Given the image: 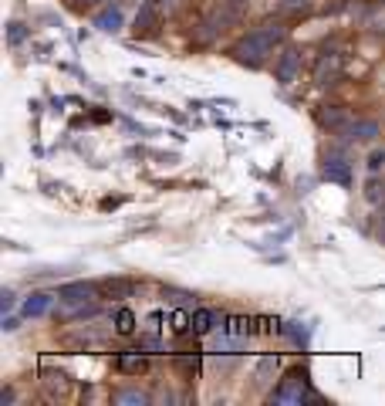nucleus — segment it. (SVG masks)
<instances>
[{
  "label": "nucleus",
  "instance_id": "1",
  "mask_svg": "<svg viewBox=\"0 0 385 406\" xmlns=\"http://www.w3.org/2000/svg\"><path fill=\"white\" fill-rule=\"evenodd\" d=\"M284 38H288V27H284V24H264V27L251 31L247 38L237 41L230 55L240 61V65L260 68V65H264V58H267L270 51H274V44H281Z\"/></svg>",
  "mask_w": 385,
  "mask_h": 406
},
{
  "label": "nucleus",
  "instance_id": "2",
  "mask_svg": "<svg viewBox=\"0 0 385 406\" xmlns=\"http://www.w3.org/2000/svg\"><path fill=\"white\" fill-rule=\"evenodd\" d=\"M274 403L281 406H301L304 400H318V393H311L308 389V379H304V372H294V376H288L281 386L274 389V396H270Z\"/></svg>",
  "mask_w": 385,
  "mask_h": 406
},
{
  "label": "nucleus",
  "instance_id": "3",
  "mask_svg": "<svg viewBox=\"0 0 385 406\" xmlns=\"http://www.w3.org/2000/svg\"><path fill=\"white\" fill-rule=\"evenodd\" d=\"M375 135H379V122H372V119H358V122L342 126V139L345 142H372Z\"/></svg>",
  "mask_w": 385,
  "mask_h": 406
},
{
  "label": "nucleus",
  "instance_id": "4",
  "mask_svg": "<svg viewBox=\"0 0 385 406\" xmlns=\"http://www.w3.org/2000/svg\"><path fill=\"white\" fill-rule=\"evenodd\" d=\"M277 81L281 85H290L294 78H298V72H301V51L298 48H284V55L277 58Z\"/></svg>",
  "mask_w": 385,
  "mask_h": 406
},
{
  "label": "nucleus",
  "instance_id": "5",
  "mask_svg": "<svg viewBox=\"0 0 385 406\" xmlns=\"http://www.w3.org/2000/svg\"><path fill=\"white\" fill-rule=\"evenodd\" d=\"M321 176L328 183H338V187H348L351 183V166H348L342 156H328L325 166H321Z\"/></svg>",
  "mask_w": 385,
  "mask_h": 406
},
{
  "label": "nucleus",
  "instance_id": "6",
  "mask_svg": "<svg viewBox=\"0 0 385 406\" xmlns=\"http://www.w3.org/2000/svg\"><path fill=\"white\" fill-rule=\"evenodd\" d=\"M61 302H68V305H85V302H92L95 298V285H85V281H75V285H64L58 291Z\"/></svg>",
  "mask_w": 385,
  "mask_h": 406
},
{
  "label": "nucleus",
  "instance_id": "7",
  "mask_svg": "<svg viewBox=\"0 0 385 406\" xmlns=\"http://www.w3.org/2000/svg\"><path fill=\"white\" fill-rule=\"evenodd\" d=\"M98 288L105 291L108 298H129V295H132L139 285H135L132 278H108V281H102Z\"/></svg>",
  "mask_w": 385,
  "mask_h": 406
},
{
  "label": "nucleus",
  "instance_id": "8",
  "mask_svg": "<svg viewBox=\"0 0 385 406\" xmlns=\"http://www.w3.org/2000/svg\"><path fill=\"white\" fill-rule=\"evenodd\" d=\"M51 302H55V298H51L48 291H38V295H31V298L24 302V318H41L44 311L51 309Z\"/></svg>",
  "mask_w": 385,
  "mask_h": 406
},
{
  "label": "nucleus",
  "instance_id": "9",
  "mask_svg": "<svg viewBox=\"0 0 385 406\" xmlns=\"http://www.w3.org/2000/svg\"><path fill=\"white\" fill-rule=\"evenodd\" d=\"M318 122L328 126V129H342L348 122V109H342V105H325V109L318 112Z\"/></svg>",
  "mask_w": 385,
  "mask_h": 406
},
{
  "label": "nucleus",
  "instance_id": "10",
  "mask_svg": "<svg viewBox=\"0 0 385 406\" xmlns=\"http://www.w3.org/2000/svg\"><path fill=\"white\" fill-rule=\"evenodd\" d=\"M216 322H220V315L210 311V309H196V311H192V332H196V335L213 332V329H216Z\"/></svg>",
  "mask_w": 385,
  "mask_h": 406
},
{
  "label": "nucleus",
  "instance_id": "11",
  "mask_svg": "<svg viewBox=\"0 0 385 406\" xmlns=\"http://www.w3.org/2000/svg\"><path fill=\"white\" fill-rule=\"evenodd\" d=\"M95 27L98 31H108V34H115L118 27H122V7H108V11H102V14H98L95 18Z\"/></svg>",
  "mask_w": 385,
  "mask_h": 406
},
{
  "label": "nucleus",
  "instance_id": "12",
  "mask_svg": "<svg viewBox=\"0 0 385 406\" xmlns=\"http://www.w3.org/2000/svg\"><path fill=\"white\" fill-rule=\"evenodd\" d=\"M153 27H155V4L146 0V4L139 7V14H135V31H139V34H149Z\"/></svg>",
  "mask_w": 385,
  "mask_h": 406
},
{
  "label": "nucleus",
  "instance_id": "13",
  "mask_svg": "<svg viewBox=\"0 0 385 406\" xmlns=\"http://www.w3.org/2000/svg\"><path fill=\"white\" fill-rule=\"evenodd\" d=\"M338 68H342V58H338V55H331V58H321L318 61V68H314V78H318V81H321V85H328V81H331V78L338 75Z\"/></svg>",
  "mask_w": 385,
  "mask_h": 406
},
{
  "label": "nucleus",
  "instance_id": "14",
  "mask_svg": "<svg viewBox=\"0 0 385 406\" xmlns=\"http://www.w3.org/2000/svg\"><path fill=\"white\" fill-rule=\"evenodd\" d=\"M149 403V393L142 389H118L115 393V406H146Z\"/></svg>",
  "mask_w": 385,
  "mask_h": 406
},
{
  "label": "nucleus",
  "instance_id": "15",
  "mask_svg": "<svg viewBox=\"0 0 385 406\" xmlns=\"http://www.w3.org/2000/svg\"><path fill=\"white\" fill-rule=\"evenodd\" d=\"M115 332H122V335H132L135 332V315L129 309H118L115 315Z\"/></svg>",
  "mask_w": 385,
  "mask_h": 406
},
{
  "label": "nucleus",
  "instance_id": "16",
  "mask_svg": "<svg viewBox=\"0 0 385 406\" xmlns=\"http://www.w3.org/2000/svg\"><path fill=\"white\" fill-rule=\"evenodd\" d=\"M118 369H122V372H142V369H146V359H142V356H118Z\"/></svg>",
  "mask_w": 385,
  "mask_h": 406
},
{
  "label": "nucleus",
  "instance_id": "17",
  "mask_svg": "<svg viewBox=\"0 0 385 406\" xmlns=\"http://www.w3.org/2000/svg\"><path fill=\"white\" fill-rule=\"evenodd\" d=\"M365 196H368V203H385V180H372L368 183V190H365Z\"/></svg>",
  "mask_w": 385,
  "mask_h": 406
},
{
  "label": "nucleus",
  "instance_id": "18",
  "mask_svg": "<svg viewBox=\"0 0 385 406\" xmlns=\"http://www.w3.org/2000/svg\"><path fill=\"white\" fill-rule=\"evenodd\" d=\"M308 332H311V329H304L301 322H288V335L294 339V342H298V346H304V342H308Z\"/></svg>",
  "mask_w": 385,
  "mask_h": 406
},
{
  "label": "nucleus",
  "instance_id": "19",
  "mask_svg": "<svg viewBox=\"0 0 385 406\" xmlns=\"http://www.w3.org/2000/svg\"><path fill=\"white\" fill-rule=\"evenodd\" d=\"M27 38V27L24 24H7V44H20Z\"/></svg>",
  "mask_w": 385,
  "mask_h": 406
},
{
  "label": "nucleus",
  "instance_id": "20",
  "mask_svg": "<svg viewBox=\"0 0 385 406\" xmlns=\"http://www.w3.org/2000/svg\"><path fill=\"white\" fill-rule=\"evenodd\" d=\"M382 166H385V149H375V153L368 156V170H372V173H379Z\"/></svg>",
  "mask_w": 385,
  "mask_h": 406
},
{
  "label": "nucleus",
  "instance_id": "21",
  "mask_svg": "<svg viewBox=\"0 0 385 406\" xmlns=\"http://www.w3.org/2000/svg\"><path fill=\"white\" fill-rule=\"evenodd\" d=\"M270 369H277V356H267V359H264V363H260V366H257V376H260V379H264V376H267Z\"/></svg>",
  "mask_w": 385,
  "mask_h": 406
},
{
  "label": "nucleus",
  "instance_id": "22",
  "mask_svg": "<svg viewBox=\"0 0 385 406\" xmlns=\"http://www.w3.org/2000/svg\"><path fill=\"white\" fill-rule=\"evenodd\" d=\"M10 309H14V291L7 288L4 295H0V311H10Z\"/></svg>",
  "mask_w": 385,
  "mask_h": 406
},
{
  "label": "nucleus",
  "instance_id": "23",
  "mask_svg": "<svg viewBox=\"0 0 385 406\" xmlns=\"http://www.w3.org/2000/svg\"><path fill=\"white\" fill-rule=\"evenodd\" d=\"M190 298L192 295H186V291H169V302H173V305H190Z\"/></svg>",
  "mask_w": 385,
  "mask_h": 406
},
{
  "label": "nucleus",
  "instance_id": "24",
  "mask_svg": "<svg viewBox=\"0 0 385 406\" xmlns=\"http://www.w3.org/2000/svg\"><path fill=\"white\" fill-rule=\"evenodd\" d=\"M284 7H290V11H298V7H308V0H284Z\"/></svg>",
  "mask_w": 385,
  "mask_h": 406
},
{
  "label": "nucleus",
  "instance_id": "25",
  "mask_svg": "<svg viewBox=\"0 0 385 406\" xmlns=\"http://www.w3.org/2000/svg\"><path fill=\"white\" fill-rule=\"evenodd\" d=\"M382 237H385V213H382Z\"/></svg>",
  "mask_w": 385,
  "mask_h": 406
},
{
  "label": "nucleus",
  "instance_id": "26",
  "mask_svg": "<svg viewBox=\"0 0 385 406\" xmlns=\"http://www.w3.org/2000/svg\"><path fill=\"white\" fill-rule=\"evenodd\" d=\"M81 4H98V0H81Z\"/></svg>",
  "mask_w": 385,
  "mask_h": 406
},
{
  "label": "nucleus",
  "instance_id": "27",
  "mask_svg": "<svg viewBox=\"0 0 385 406\" xmlns=\"http://www.w3.org/2000/svg\"><path fill=\"white\" fill-rule=\"evenodd\" d=\"M162 4H176V0H162Z\"/></svg>",
  "mask_w": 385,
  "mask_h": 406
}]
</instances>
